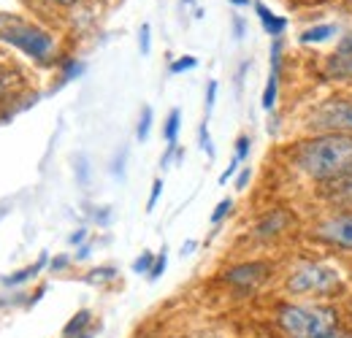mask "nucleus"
Returning <instances> with one entry per match:
<instances>
[{"label": "nucleus", "instance_id": "obj_1", "mask_svg": "<svg viewBox=\"0 0 352 338\" xmlns=\"http://www.w3.org/2000/svg\"><path fill=\"white\" fill-rule=\"evenodd\" d=\"M293 168L311 181H336L352 173V133H317L290 149Z\"/></svg>", "mask_w": 352, "mask_h": 338}, {"label": "nucleus", "instance_id": "obj_2", "mask_svg": "<svg viewBox=\"0 0 352 338\" xmlns=\"http://www.w3.org/2000/svg\"><path fill=\"white\" fill-rule=\"evenodd\" d=\"M279 328L290 338H328L333 336L339 328V311L325 303H285L276 311Z\"/></svg>", "mask_w": 352, "mask_h": 338}, {"label": "nucleus", "instance_id": "obj_3", "mask_svg": "<svg viewBox=\"0 0 352 338\" xmlns=\"http://www.w3.org/2000/svg\"><path fill=\"white\" fill-rule=\"evenodd\" d=\"M290 295H331L342 287V271L325 262H304L285 282Z\"/></svg>", "mask_w": 352, "mask_h": 338}, {"label": "nucleus", "instance_id": "obj_4", "mask_svg": "<svg viewBox=\"0 0 352 338\" xmlns=\"http://www.w3.org/2000/svg\"><path fill=\"white\" fill-rule=\"evenodd\" d=\"M6 27H0V41H8L11 46H16L19 52H25L28 57L33 60H49L52 52H54V38L36 27V25H28V22H19V19H3Z\"/></svg>", "mask_w": 352, "mask_h": 338}, {"label": "nucleus", "instance_id": "obj_5", "mask_svg": "<svg viewBox=\"0 0 352 338\" xmlns=\"http://www.w3.org/2000/svg\"><path fill=\"white\" fill-rule=\"evenodd\" d=\"M309 127L317 133H352V98H328L311 111Z\"/></svg>", "mask_w": 352, "mask_h": 338}, {"label": "nucleus", "instance_id": "obj_6", "mask_svg": "<svg viewBox=\"0 0 352 338\" xmlns=\"http://www.w3.org/2000/svg\"><path fill=\"white\" fill-rule=\"evenodd\" d=\"M311 236L328 247L352 252V212H333L314 222Z\"/></svg>", "mask_w": 352, "mask_h": 338}, {"label": "nucleus", "instance_id": "obj_7", "mask_svg": "<svg viewBox=\"0 0 352 338\" xmlns=\"http://www.w3.org/2000/svg\"><path fill=\"white\" fill-rule=\"evenodd\" d=\"M268 276H271V262L255 260V262H244V265L230 268L225 273V282L239 287V290H255L258 284H263Z\"/></svg>", "mask_w": 352, "mask_h": 338}, {"label": "nucleus", "instance_id": "obj_8", "mask_svg": "<svg viewBox=\"0 0 352 338\" xmlns=\"http://www.w3.org/2000/svg\"><path fill=\"white\" fill-rule=\"evenodd\" d=\"M279 79H282V41L274 38V43H271V71H268V82L263 89V100H261L265 111H274V106H276Z\"/></svg>", "mask_w": 352, "mask_h": 338}, {"label": "nucleus", "instance_id": "obj_9", "mask_svg": "<svg viewBox=\"0 0 352 338\" xmlns=\"http://www.w3.org/2000/svg\"><path fill=\"white\" fill-rule=\"evenodd\" d=\"M287 225H290V214L282 212V209H276V212H268L255 225V236L261 238V241H268V238H276V236H282L285 230H287Z\"/></svg>", "mask_w": 352, "mask_h": 338}, {"label": "nucleus", "instance_id": "obj_10", "mask_svg": "<svg viewBox=\"0 0 352 338\" xmlns=\"http://www.w3.org/2000/svg\"><path fill=\"white\" fill-rule=\"evenodd\" d=\"M255 5V11H258V19H261V25H263V30L271 36V38H279L285 30H287V19L285 16H276L265 3H261V0H255L252 3Z\"/></svg>", "mask_w": 352, "mask_h": 338}, {"label": "nucleus", "instance_id": "obj_11", "mask_svg": "<svg viewBox=\"0 0 352 338\" xmlns=\"http://www.w3.org/2000/svg\"><path fill=\"white\" fill-rule=\"evenodd\" d=\"M325 195H328L331 203H336V206H342V209H352V173L344 176V179L328 181Z\"/></svg>", "mask_w": 352, "mask_h": 338}, {"label": "nucleus", "instance_id": "obj_12", "mask_svg": "<svg viewBox=\"0 0 352 338\" xmlns=\"http://www.w3.org/2000/svg\"><path fill=\"white\" fill-rule=\"evenodd\" d=\"M325 74H328V79L350 82L352 79V54H333V57H328V63H325Z\"/></svg>", "mask_w": 352, "mask_h": 338}, {"label": "nucleus", "instance_id": "obj_13", "mask_svg": "<svg viewBox=\"0 0 352 338\" xmlns=\"http://www.w3.org/2000/svg\"><path fill=\"white\" fill-rule=\"evenodd\" d=\"M336 36V25H314V27H309L301 33V43H325L331 41Z\"/></svg>", "mask_w": 352, "mask_h": 338}, {"label": "nucleus", "instance_id": "obj_14", "mask_svg": "<svg viewBox=\"0 0 352 338\" xmlns=\"http://www.w3.org/2000/svg\"><path fill=\"white\" fill-rule=\"evenodd\" d=\"M89 319H92V314H89L87 308H82L79 314H74V319L63 328V336L65 338H76V336H82L85 333V328L89 325Z\"/></svg>", "mask_w": 352, "mask_h": 338}, {"label": "nucleus", "instance_id": "obj_15", "mask_svg": "<svg viewBox=\"0 0 352 338\" xmlns=\"http://www.w3.org/2000/svg\"><path fill=\"white\" fill-rule=\"evenodd\" d=\"M46 262H49V260H46V254H41V260H38V262H33L30 268H22V271H16L14 276H6L3 282H6V284H11V287H14V284H22V282L33 279V276H36V273H38V271L44 268Z\"/></svg>", "mask_w": 352, "mask_h": 338}, {"label": "nucleus", "instance_id": "obj_16", "mask_svg": "<svg viewBox=\"0 0 352 338\" xmlns=\"http://www.w3.org/2000/svg\"><path fill=\"white\" fill-rule=\"evenodd\" d=\"M179 127H182V111H179V109H171V114H168V120H166V127H163V135H166L168 146H176Z\"/></svg>", "mask_w": 352, "mask_h": 338}, {"label": "nucleus", "instance_id": "obj_17", "mask_svg": "<svg viewBox=\"0 0 352 338\" xmlns=\"http://www.w3.org/2000/svg\"><path fill=\"white\" fill-rule=\"evenodd\" d=\"M149 130H152V109L144 106V109H141L138 127H135V138H138V141H146V138H149Z\"/></svg>", "mask_w": 352, "mask_h": 338}, {"label": "nucleus", "instance_id": "obj_18", "mask_svg": "<svg viewBox=\"0 0 352 338\" xmlns=\"http://www.w3.org/2000/svg\"><path fill=\"white\" fill-rule=\"evenodd\" d=\"M155 265V254L152 252H141L133 260V273H149Z\"/></svg>", "mask_w": 352, "mask_h": 338}, {"label": "nucleus", "instance_id": "obj_19", "mask_svg": "<svg viewBox=\"0 0 352 338\" xmlns=\"http://www.w3.org/2000/svg\"><path fill=\"white\" fill-rule=\"evenodd\" d=\"M198 65V60L195 57H190V54H184V57H179V60H174L171 65H168V74H184V71H192Z\"/></svg>", "mask_w": 352, "mask_h": 338}, {"label": "nucleus", "instance_id": "obj_20", "mask_svg": "<svg viewBox=\"0 0 352 338\" xmlns=\"http://www.w3.org/2000/svg\"><path fill=\"white\" fill-rule=\"evenodd\" d=\"M82 71H85V65H82V63H76V60H68V63H65V68H63V76H60L63 82H60V84H65V82L76 79Z\"/></svg>", "mask_w": 352, "mask_h": 338}, {"label": "nucleus", "instance_id": "obj_21", "mask_svg": "<svg viewBox=\"0 0 352 338\" xmlns=\"http://www.w3.org/2000/svg\"><path fill=\"white\" fill-rule=\"evenodd\" d=\"M198 141H201V149H204L209 157H214V146H212V135H209V127H206V122L198 127Z\"/></svg>", "mask_w": 352, "mask_h": 338}, {"label": "nucleus", "instance_id": "obj_22", "mask_svg": "<svg viewBox=\"0 0 352 338\" xmlns=\"http://www.w3.org/2000/svg\"><path fill=\"white\" fill-rule=\"evenodd\" d=\"M166 265H168V254H166V249L155 257V265H152V271H149V279L155 282V279H160L163 276V271H166Z\"/></svg>", "mask_w": 352, "mask_h": 338}, {"label": "nucleus", "instance_id": "obj_23", "mask_svg": "<svg viewBox=\"0 0 352 338\" xmlns=\"http://www.w3.org/2000/svg\"><path fill=\"white\" fill-rule=\"evenodd\" d=\"M16 84H19V76H16V74H11L8 68H3V65H0V92L14 89Z\"/></svg>", "mask_w": 352, "mask_h": 338}, {"label": "nucleus", "instance_id": "obj_24", "mask_svg": "<svg viewBox=\"0 0 352 338\" xmlns=\"http://www.w3.org/2000/svg\"><path fill=\"white\" fill-rule=\"evenodd\" d=\"M149 25H141V30H138V52L146 57L149 54V49H152V38H149Z\"/></svg>", "mask_w": 352, "mask_h": 338}, {"label": "nucleus", "instance_id": "obj_25", "mask_svg": "<svg viewBox=\"0 0 352 338\" xmlns=\"http://www.w3.org/2000/svg\"><path fill=\"white\" fill-rule=\"evenodd\" d=\"M250 149H252V141H250V135H239V141H236V160H247V155H250Z\"/></svg>", "mask_w": 352, "mask_h": 338}, {"label": "nucleus", "instance_id": "obj_26", "mask_svg": "<svg viewBox=\"0 0 352 338\" xmlns=\"http://www.w3.org/2000/svg\"><path fill=\"white\" fill-rule=\"evenodd\" d=\"M114 276H117V271H114V268H95V271H92V276H87V282L98 284V282H109V279H114Z\"/></svg>", "mask_w": 352, "mask_h": 338}, {"label": "nucleus", "instance_id": "obj_27", "mask_svg": "<svg viewBox=\"0 0 352 338\" xmlns=\"http://www.w3.org/2000/svg\"><path fill=\"white\" fill-rule=\"evenodd\" d=\"M160 195H163V181H160V179H155V184H152V192H149V201H146V212H155V206H157Z\"/></svg>", "mask_w": 352, "mask_h": 338}, {"label": "nucleus", "instance_id": "obj_28", "mask_svg": "<svg viewBox=\"0 0 352 338\" xmlns=\"http://www.w3.org/2000/svg\"><path fill=\"white\" fill-rule=\"evenodd\" d=\"M233 209V201L230 198H225V201H220L217 203V209L212 212V225H217V222H222V216H228V212Z\"/></svg>", "mask_w": 352, "mask_h": 338}, {"label": "nucleus", "instance_id": "obj_29", "mask_svg": "<svg viewBox=\"0 0 352 338\" xmlns=\"http://www.w3.org/2000/svg\"><path fill=\"white\" fill-rule=\"evenodd\" d=\"M76 176H79V184L85 187V184H87V179H89L87 157H85V155H79V157H76Z\"/></svg>", "mask_w": 352, "mask_h": 338}, {"label": "nucleus", "instance_id": "obj_30", "mask_svg": "<svg viewBox=\"0 0 352 338\" xmlns=\"http://www.w3.org/2000/svg\"><path fill=\"white\" fill-rule=\"evenodd\" d=\"M214 100H217V82H209L206 84V111L212 114V109H214Z\"/></svg>", "mask_w": 352, "mask_h": 338}, {"label": "nucleus", "instance_id": "obj_31", "mask_svg": "<svg viewBox=\"0 0 352 338\" xmlns=\"http://www.w3.org/2000/svg\"><path fill=\"white\" fill-rule=\"evenodd\" d=\"M336 54H352V33H344L336 43Z\"/></svg>", "mask_w": 352, "mask_h": 338}, {"label": "nucleus", "instance_id": "obj_32", "mask_svg": "<svg viewBox=\"0 0 352 338\" xmlns=\"http://www.w3.org/2000/svg\"><path fill=\"white\" fill-rule=\"evenodd\" d=\"M233 33H236V38H239V41L247 36V25H244V19H241L239 14L233 16Z\"/></svg>", "mask_w": 352, "mask_h": 338}, {"label": "nucleus", "instance_id": "obj_33", "mask_svg": "<svg viewBox=\"0 0 352 338\" xmlns=\"http://www.w3.org/2000/svg\"><path fill=\"white\" fill-rule=\"evenodd\" d=\"M239 166H241V160H236V157H233V163H230V166H228V168L222 170V176H220V184H225V181H228V179H233V173H236V170H239Z\"/></svg>", "mask_w": 352, "mask_h": 338}, {"label": "nucleus", "instance_id": "obj_34", "mask_svg": "<svg viewBox=\"0 0 352 338\" xmlns=\"http://www.w3.org/2000/svg\"><path fill=\"white\" fill-rule=\"evenodd\" d=\"M68 262H71V257L60 254V257H54V260L49 262V268H52V271H63V268H68Z\"/></svg>", "mask_w": 352, "mask_h": 338}, {"label": "nucleus", "instance_id": "obj_35", "mask_svg": "<svg viewBox=\"0 0 352 338\" xmlns=\"http://www.w3.org/2000/svg\"><path fill=\"white\" fill-rule=\"evenodd\" d=\"M250 176H252V170L244 168L239 173V179H236V190H247V184H250Z\"/></svg>", "mask_w": 352, "mask_h": 338}, {"label": "nucleus", "instance_id": "obj_36", "mask_svg": "<svg viewBox=\"0 0 352 338\" xmlns=\"http://www.w3.org/2000/svg\"><path fill=\"white\" fill-rule=\"evenodd\" d=\"M85 238H87V230H85V227H82V230H76V233H74V236H71V238H68V241H71V244H74V247H76V244H82V241H85Z\"/></svg>", "mask_w": 352, "mask_h": 338}, {"label": "nucleus", "instance_id": "obj_37", "mask_svg": "<svg viewBox=\"0 0 352 338\" xmlns=\"http://www.w3.org/2000/svg\"><path fill=\"white\" fill-rule=\"evenodd\" d=\"M192 249H195V241H187V244L182 247V254H192Z\"/></svg>", "mask_w": 352, "mask_h": 338}, {"label": "nucleus", "instance_id": "obj_38", "mask_svg": "<svg viewBox=\"0 0 352 338\" xmlns=\"http://www.w3.org/2000/svg\"><path fill=\"white\" fill-rule=\"evenodd\" d=\"M89 257V247H82L79 252H76V260H87Z\"/></svg>", "mask_w": 352, "mask_h": 338}, {"label": "nucleus", "instance_id": "obj_39", "mask_svg": "<svg viewBox=\"0 0 352 338\" xmlns=\"http://www.w3.org/2000/svg\"><path fill=\"white\" fill-rule=\"evenodd\" d=\"M236 8H244V5H250V0H230Z\"/></svg>", "mask_w": 352, "mask_h": 338}, {"label": "nucleus", "instance_id": "obj_40", "mask_svg": "<svg viewBox=\"0 0 352 338\" xmlns=\"http://www.w3.org/2000/svg\"><path fill=\"white\" fill-rule=\"evenodd\" d=\"M328 338H352V333H342V330H336L333 336H328Z\"/></svg>", "mask_w": 352, "mask_h": 338}, {"label": "nucleus", "instance_id": "obj_41", "mask_svg": "<svg viewBox=\"0 0 352 338\" xmlns=\"http://www.w3.org/2000/svg\"><path fill=\"white\" fill-rule=\"evenodd\" d=\"M52 3H57V5H74L76 0H52Z\"/></svg>", "mask_w": 352, "mask_h": 338}, {"label": "nucleus", "instance_id": "obj_42", "mask_svg": "<svg viewBox=\"0 0 352 338\" xmlns=\"http://www.w3.org/2000/svg\"><path fill=\"white\" fill-rule=\"evenodd\" d=\"M76 338H89V336H87V333H82V336H76Z\"/></svg>", "mask_w": 352, "mask_h": 338}]
</instances>
